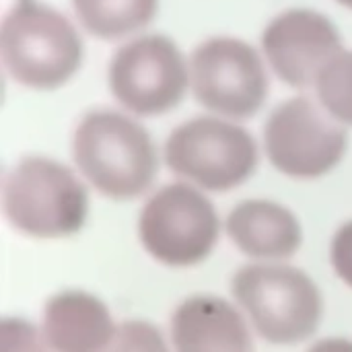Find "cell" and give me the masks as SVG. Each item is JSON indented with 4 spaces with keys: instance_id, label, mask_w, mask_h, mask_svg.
Here are the masks:
<instances>
[{
    "instance_id": "6da1fadb",
    "label": "cell",
    "mask_w": 352,
    "mask_h": 352,
    "mask_svg": "<svg viewBox=\"0 0 352 352\" xmlns=\"http://www.w3.org/2000/svg\"><path fill=\"white\" fill-rule=\"evenodd\" d=\"M72 153L85 179L113 200L142 196L159 169L148 132L116 111L89 113L74 132Z\"/></svg>"
},
{
    "instance_id": "7a4b0ae2",
    "label": "cell",
    "mask_w": 352,
    "mask_h": 352,
    "mask_svg": "<svg viewBox=\"0 0 352 352\" xmlns=\"http://www.w3.org/2000/svg\"><path fill=\"white\" fill-rule=\"evenodd\" d=\"M231 291L258 334L272 344L303 342L322 324V293L299 268L256 262L235 272Z\"/></svg>"
},
{
    "instance_id": "3957f363",
    "label": "cell",
    "mask_w": 352,
    "mask_h": 352,
    "mask_svg": "<svg viewBox=\"0 0 352 352\" xmlns=\"http://www.w3.org/2000/svg\"><path fill=\"white\" fill-rule=\"evenodd\" d=\"M2 210L16 231L37 239H58L82 229L89 214V194L62 163L25 157L4 179Z\"/></svg>"
},
{
    "instance_id": "277c9868",
    "label": "cell",
    "mask_w": 352,
    "mask_h": 352,
    "mask_svg": "<svg viewBox=\"0 0 352 352\" xmlns=\"http://www.w3.org/2000/svg\"><path fill=\"white\" fill-rule=\"evenodd\" d=\"M0 54L16 82L31 89H56L78 70L82 47L64 14L23 0L2 21Z\"/></svg>"
},
{
    "instance_id": "5b68a950",
    "label": "cell",
    "mask_w": 352,
    "mask_h": 352,
    "mask_svg": "<svg viewBox=\"0 0 352 352\" xmlns=\"http://www.w3.org/2000/svg\"><path fill=\"white\" fill-rule=\"evenodd\" d=\"M138 235L155 260L171 268H188L212 254L219 241V214L196 186L171 184L144 204Z\"/></svg>"
},
{
    "instance_id": "8992f818",
    "label": "cell",
    "mask_w": 352,
    "mask_h": 352,
    "mask_svg": "<svg viewBox=\"0 0 352 352\" xmlns=\"http://www.w3.org/2000/svg\"><path fill=\"white\" fill-rule=\"evenodd\" d=\"M165 161L190 186L227 192L254 173L258 148L243 128L217 118H198L171 132Z\"/></svg>"
},
{
    "instance_id": "52a82bcc",
    "label": "cell",
    "mask_w": 352,
    "mask_h": 352,
    "mask_svg": "<svg viewBox=\"0 0 352 352\" xmlns=\"http://www.w3.org/2000/svg\"><path fill=\"white\" fill-rule=\"evenodd\" d=\"M264 144L270 163L280 173L314 179L340 163L346 151V132L324 107L297 97L272 111Z\"/></svg>"
},
{
    "instance_id": "ba28073f",
    "label": "cell",
    "mask_w": 352,
    "mask_h": 352,
    "mask_svg": "<svg viewBox=\"0 0 352 352\" xmlns=\"http://www.w3.org/2000/svg\"><path fill=\"white\" fill-rule=\"evenodd\" d=\"M190 82L196 99L225 118H252L264 103L268 78L254 47L239 39L217 37L194 50Z\"/></svg>"
},
{
    "instance_id": "9c48e42d",
    "label": "cell",
    "mask_w": 352,
    "mask_h": 352,
    "mask_svg": "<svg viewBox=\"0 0 352 352\" xmlns=\"http://www.w3.org/2000/svg\"><path fill=\"white\" fill-rule=\"evenodd\" d=\"M190 70L175 43L148 35L124 45L111 60L109 87L116 99L138 116L173 109L186 93Z\"/></svg>"
},
{
    "instance_id": "30bf717a",
    "label": "cell",
    "mask_w": 352,
    "mask_h": 352,
    "mask_svg": "<svg viewBox=\"0 0 352 352\" xmlns=\"http://www.w3.org/2000/svg\"><path fill=\"white\" fill-rule=\"evenodd\" d=\"M264 52L287 85L307 89L318 85L322 72L342 54V41L320 12L289 10L264 31Z\"/></svg>"
},
{
    "instance_id": "8fae6325",
    "label": "cell",
    "mask_w": 352,
    "mask_h": 352,
    "mask_svg": "<svg viewBox=\"0 0 352 352\" xmlns=\"http://www.w3.org/2000/svg\"><path fill=\"white\" fill-rule=\"evenodd\" d=\"M175 352H252V334L243 316L225 299L190 297L171 318Z\"/></svg>"
},
{
    "instance_id": "7c38bea8",
    "label": "cell",
    "mask_w": 352,
    "mask_h": 352,
    "mask_svg": "<svg viewBox=\"0 0 352 352\" xmlns=\"http://www.w3.org/2000/svg\"><path fill=\"white\" fill-rule=\"evenodd\" d=\"M118 326L105 303L85 291H64L45 303L41 332L54 352H103Z\"/></svg>"
},
{
    "instance_id": "4fadbf2b",
    "label": "cell",
    "mask_w": 352,
    "mask_h": 352,
    "mask_svg": "<svg viewBox=\"0 0 352 352\" xmlns=\"http://www.w3.org/2000/svg\"><path fill=\"white\" fill-rule=\"evenodd\" d=\"M231 241L258 262H283L297 254L303 241L299 219L283 204L245 200L227 217Z\"/></svg>"
},
{
    "instance_id": "5bb4252c",
    "label": "cell",
    "mask_w": 352,
    "mask_h": 352,
    "mask_svg": "<svg viewBox=\"0 0 352 352\" xmlns=\"http://www.w3.org/2000/svg\"><path fill=\"white\" fill-rule=\"evenodd\" d=\"M159 0H74V10L87 31L101 39H120L146 27Z\"/></svg>"
},
{
    "instance_id": "9a60e30c",
    "label": "cell",
    "mask_w": 352,
    "mask_h": 352,
    "mask_svg": "<svg viewBox=\"0 0 352 352\" xmlns=\"http://www.w3.org/2000/svg\"><path fill=\"white\" fill-rule=\"evenodd\" d=\"M322 107L342 124L352 126V52H342L320 76Z\"/></svg>"
},
{
    "instance_id": "2e32d148",
    "label": "cell",
    "mask_w": 352,
    "mask_h": 352,
    "mask_svg": "<svg viewBox=\"0 0 352 352\" xmlns=\"http://www.w3.org/2000/svg\"><path fill=\"white\" fill-rule=\"evenodd\" d=\"M103 352H171L163 334L148 322L130 320L118 326Z\"/></svg>"
},
{
    "instance_id": "e0dca14e",
    "label": "cell",
    "mask_w": 352,
    "mask_h": 352,
    "mask_svg": "<svg viewBox=\"0 0 352 352\" xmlns=\"http://www.w3.org/2000/svg\"><path fill=\"white\" fill-rule=\"evenodd\" d=\"M0 352H54L41 330L23 318L0 322Z\"/></svg>"
},
{
    "instance_id": "ac0fdd59",
    "label": "cell",
    "mask_w": 352,
    "mask_h": 352,
    "mask_svg": "<svg viewBox=\"0 0 352 352\" xmlns=\"http://www.w3.org/2000/svg\"><path fill=\"white\" fill-rule=\"evenodd\" d=\"M330 260L338 278L352 289V221L344 223L334 235Z\"/></svg>"
},
{
    "instance_id": "d6986e66",
    "label": "cell",
    "mask_w": 352,
    "mask_h": 352,
    "mask_svg": "<svg viewBox=\"0 0 352 352\" xmlns=\"http://www.w3.org/2000/svg\"><path fill=\"white\" fill-rule=\"evenodd\" d=\"M309 352H352V342L346 338H328L314 344Z\"/></svg>"
},
{
    "instance_id": "ffe728a7",
    "label": "cell",
    "mask_w": 352,
    "mask_h": 352,
    "mask_svg": "<svg viewBox=\"0 0 352 352\" xmlns=\"http://www.w3.org/2000/svg\"><path fill=\"white\" fill-rule=\"evenodd\" d=\"M340 4H344V6H349V8H352V0H338Z\"/></svg>"
}]
</instances>
